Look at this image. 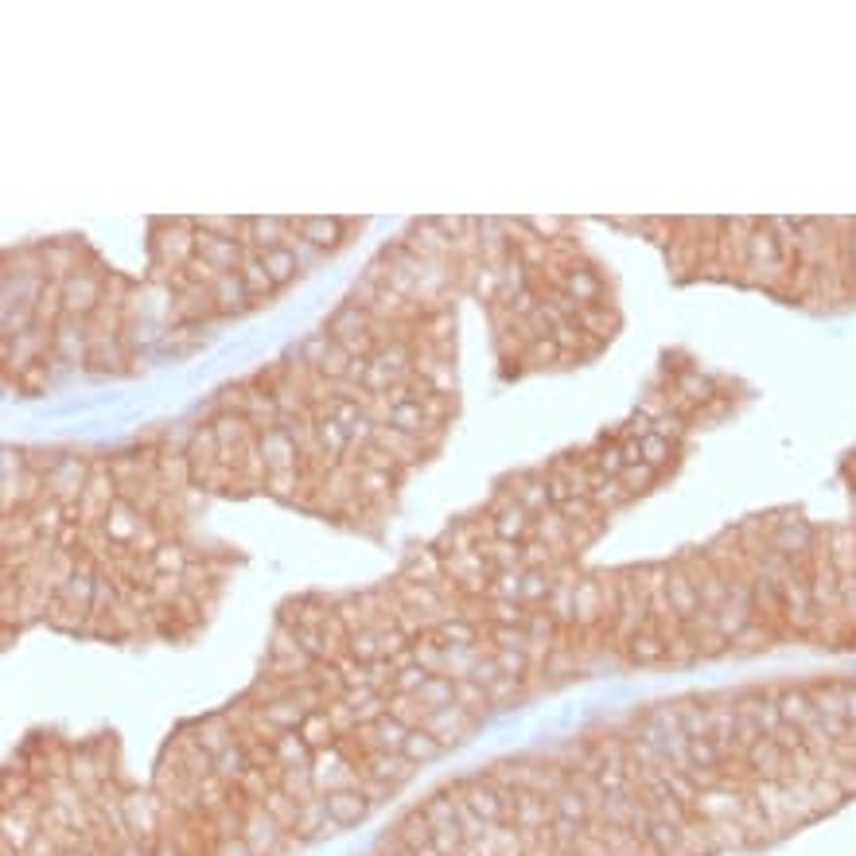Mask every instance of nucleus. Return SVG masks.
<instances>
[{
  "label": "nucleus",
  "instance_id": "obj_1",
  "mask_svg": "<svg viewBox=\"0 0 856 856\" xmlns=\"http://www.w3.org/2000/svg\"><path fill=\"white\" fill-rule=\"evenodd\" d=\"M362 767H355L347 755L339 748H327V751H316V759H312V783L320 794H335V790H351V786L362 783Z\"/></svg>",
  "mask_w": 856,
  "mask_h": 856
},
{
  "label": "nucleus",
  "instance_id": "obj_2",
  "mask_svg": "<svg viewBox=\"0 0 856 856\" xmlns=\"http://www.w3.org/2000/svg\"><path fill=\"white\" fill-rule=\"evenodd\" d=\"M195 257L207 261L214 273H238L246 261V246L238 238H218L195 226Z\"/></svg>",
  "mask_w": 856,
  "mask_h": 856
},
{
  "label": "nucleus",
  "instance_id": "obj_3",
  "mask_svg": "<svg viewBox=\"0 0 856 856\" xmlns=\"http://www.w3.org/2000/svg\"><path fill=\"white\" fill-rule=\"evenodd\" d=\"M106 300L102 281L94 273H71L63 277V312L74 320H86L90 312H98V304Z\"/></svg>",
  "mask_w": 856,
  "mask_h": 856
},
{
  "label": "nucleus",
  "instance_id": "obj_4",
  "mask_svg": "<svg viewBox=\"0 0 856 856\" xmlns=\"http://www.w3.org/2000/svg\"><path fill=\"white\" fill-rule=\"evenodd\" d=\"M362 771H366L370 779H382V783H390V786H405L417 775V767H413L401 751H370L366 763H362Z\"/></svg>",
  "mask_w": 856,
  "mask_h": 856
},
{
  "label": "nucleus",
  "instance_id": "obj_5",
  "mask_svg": "<svg viewBox=\"0 0 856 856\" xmlns=\"http://www.w3.org/2000/svg\"><path fill=\"white\" fill-rule=\"evenodd\" d=\"M409 732L413 728H405L397 716H378L374 724H362L358 728V736H362V744L370 751H401L405 748V740H409Z\"/></svg>",
  "mask_w": 856,
  "mask_h": 856
},
{
  "label": "nucleus",
  "instance_id": "obj_6",
  "mask_svg": "<svg viewBox=\"0 0 856 856\" xmlns=\"http://www.w3.org/2000/svg\"><path fill=\"white\" fill-rule=\"evenodd\" d=\"M323 798H327V814L335 818V825H339V829L358 825V821L374 810V802H370V798H366L358 786H351V790H335V794H323Z\"/></svg>",
  "mask_w": 856,
  "mask_h": 856
},
{
  "label": "nucleus",
  "instance_id": "obj_7",
  "mask_svg": "<svg viewBox=\"0 0 856 856\" xmlns=\"http://www.w3.org/2000/svg\"><path fill=\"white\" fill-rule=\"evenodd\" d=\"M300 242H308L312 250H335L343 242V222L339 218H292L288 222Z\"/></svg>",
  "mask_w": 856,
  "mask_h": 856
},
{
  "label": "nucleus",
  "instance_id": "obj_8",
  "mask_svg": "<svg viewBox=\"0 0 856 856\" xmlns=\"http://www.w3.org/2000/svg\"><path fill=\"white\" fill-rule=\"evenodd\" d=\"M339 825H335V818L327 814V798L323 794H316V798H308V802H300V818H296V837L300 841H316V837H323V833H335Z\"/></svg>",
  "mask_w": 856,
  "mask_h": 856
},
{
  "label": "nucleus",
  "instance_id": "obj_9",
  "mask_svg": "<svg viewBox=\"0 0 856 856\" xmlns=\"http://www.w3.org/2000/svg\"><path fill=\"white\" fill-rule=\"evenodd\" d=\"M323 331H327L335 343H347V339H358V335H374V331H370V312L351 304V300H347L331 320L323 323Z\"/></svg>",
  "mask_w": 856,
  "mask_h": 856
},
{
  "label": "nucleus",
  "instance_id": "obj_10",
  "mask_svg": "<svg viewBox=\"0 0 856 856\" xmlns=\"http://www.w3.org/2000/svg\"><path fill=\"white\" fill-rule=\"evenodd\" d=\"M211 300H214V312L218 316H234V312H242L246 308V285H242V277L238 273H218L211 281Z\"/></svg>",
  "mask_w": 856,
  "mask_h": 856
},
{
  "label": "nucleus",
  "instance_id": "obj_11",
  "mask_svg": "<svg viewBox=\"0 0 856 856\" xmlns=\"http://www.w3.org/2000/svg\"><path fill=\"white\" fill-rule=\"evenodd\" d=\"M261 713H265V720L273 724V732L281 736V732H296V728L308 720V713H312V709H308V705H304L296 693H288V697H281V701L265 705Z\"/></svg>",
  "mask_w": 856,
  "mask_h": 856
},
{
  "label": "nucleus",
  "instance_id": "obj_12",
  "mask_svg": "<svg viewBox=\"0 0 856 856\" xmlns=\"http://www.w3.org/2000/svg\"><path fill=\"white\" fill-rule=\"evenodd\" d=\"M288 238V218H246V242L250 250L269 253Z\"/></svg>",
  "mask_w": 856,
  "mask_h": 856
},
{
  "label": "nucleus",
  "instance_id": "obj_13",
  "mask_svg": "<svg viewBox=\"0 0 856 856\" xmlns=\"http://www.w3.org/2000/svg\"><path fill=\"white\" fill-rule=\"evenodd\" d=\"M250 767H253L250 751H246V744H242V740H234L230 748H222L218 755H214V775H218L222 783H230V786L242 783Z\"/></svg>",
  "mask_w": 856,
  "mask_h": 856
},
{
  "label": "nucleus",
  "instance_id": "obj_14",
  "mask_svg": "<svg viewBox=\"0 0 856 856\" xmlns=\"http://www.w3.org/2000/svg\"><path fill=\"white\" fill-rule=\"evenodd\" d=\"M300 736H304V744L312 751H327V748H335V740H339V732H335V724H331V716H327V709H320V713H308V720L296 728Z\"/></svg>",
  "mask_w": 856,
  "mask_h": 856
},
{
  "label": "nucleus",
  "instance_id": "obj_15",
  "mask_svg": "<svg viewBox=\"0 0 856 856\" xmlns=\"http://www.w3.org/2000/svg\"><path fill=\"white\" fill-rule=\"evenodd\" d=\"M261 257H265V273H269V281H273L277 288L288 285V281H296V273L304 269L292 246H277V250L261 253Z\"/></svg>",
  "mask_w": 856,
  "mask_h": 856
},
{
  "label": "nucleus",
  "instance_id": "obj_16",
  "mask_svg": "<svg viewBox=\"0 0 856 856\" xmlns=\"http://www.w3.org/2000/svg\"><path fill=\"white\" fill-rule=\"evenodd\" d=\"M238 277H242V285H246V296L257 300V296H269L273 292V281H269V273H265V257L257 250H246V261H242V269H238Z\"/></svg>",
  "mask_w": 856,
  "mask_h": 856
},
{
  "label": "nucleus",
  "instance_id": "obj_17",
  "mask_svg": "<svg viewBox=\"0 0 856 856\" xmlns=\"http://www.w3.org/2000/svg\"><path fill=\"white\" fill-rule=\"evenodd\" d=\"M273 748H277V763L281 767H312V759H316V751L304 744L300 732H281Z\"/></svg>",
  "mask_w": 856,
  "mask_h": 856
},
{
  "label": "nucleus",
  "instance_id": "obj_18",
  "mask_svg": "<svg viewBox=\"0 0 856 856\" xmlns=\"http://www.w3.org/2000/svg\"><path fill=\"white\" fill-rule=\"evenodd\" d=\"M401 755H405L413 767H421V763H432L436 755H444V744H440L432 732H425V728H413L409 740H405V748H401Z\"/></svg>",
  "mask_w": 856,
  "mask_h": 856
},
{
  "label": "nucleus",
  "instance_id": "obj_19",
  "mask_svg": "<svg viewBox=\"0 0 856 856\" xmlns=\"http://www.w3.org/2000/svg\"><path fill=\"white\" fill-rule=\"evenodd\" d=\"M261 806H265V810H269L273 818L281 821V825H285L288 833L296 829V818H300V802H296L292 794H285L281 786H277V790H269V794L261 798Z\"/></svg>",
  "mask_w": 856,
  "mask_h": 856
},
{
  "label": "nucleus",
  "instance_id": "obj_20",
  "mask_svg": "<svg viewBox=\"0 0 856 856\" xmlns=\"http://www.w3.org/2000/svg\"><path fill=\"white\" fill-rule=\"evenodd\" d=\"M351 358L355 355H347L339 343L327 351V358H323L320 366H316V374L320 378H327V382H347V370H351Z\"/></svg>",
  "mask_w": 856,
  "mask_h": 856
}]
</instances>
